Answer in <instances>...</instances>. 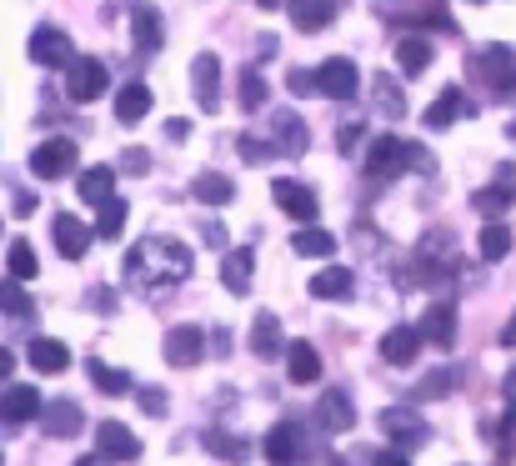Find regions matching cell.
Masks as SVG:
<instances>
[{"label": "cell", "instance_id": "cb8c5ba5", "mask_svg": "<svg viewBox=\"0 0 516 466\" xmlns=\"http://www.w3.org/2000/svg\"><path fill=\"white\" fill-rule=\"evenodd\" d=\"M146 111H151V86H146V81H126V86H121V96H116V121L136 126Z\"/></svg>", "mask_w": 516, "mask_h": 466}, {"label": "cell", "instance_id": "7402d4cb", "mask_svg": "<svg viewBox=\"0 0 516 466\" xmlns=\"http://www.w3.org/2000/svg\"><path fill=\"white\" fill-rule=\"evenodd\" d=\"M316 421H321V431H351V426H356V411H351V401H346L341 391H326V396L316 401Z\"/></svg>", "mask_w": 516, "mask_h": 466}, {"label": "cell", "instance_id": "7dc6e473", "mask_svg": "<svg viewBox=\"0 0 516 466\" xmlns=\"http://www.w3.org/2000/svg\"><path fill=\"white\" fill-rule=\"evenodd\" d=\"M186 131H191L186 121H171V126H166V136H171V141H186Z\"/></svg>", "mask_w": 516, "mask_h": 466}, {"label": "cell", "instance_id": "bcb514c9", "mask_svg": "<svg viewBox=\"0 0 516 466\" xmlns=\"http://www.w3.org/2000/svg\"><path fill=\"white\" fill-rule=\"evenodd\" d=\"M446 386H451V371H441V376H431V381H426V396H436V391H446Z\"/></svg>", "mask_w": 516, "mask_h": 466}, {"label": "cell", "instance_id": "7bdbcfd3", "mask_svg": "<svg viewBox=\"0 0 516 466\" xmlns=\"http://www.w3.org/2000/svg\"><path fill=\"white\" fill-rule=\"evenodd\" d=\"M141 411H146V416H166V391L141 386Z\"/></svg>", "mask_w": 516, "mask_h": 466}, {"label": "cell", "instance_id": "277c9868", "mask_svg": "<svg viewBox=\"0 0 516 466\" xmlns=\"http://www.w3.org/2000/svg\"><path fill=\"white\" fill-rule=\"evenodd\" d=\"M356 91H361L356 61L331 56V61H321V66H316V96H326V101H351Z\"/></svg>", "mask_w": 516, "mask_h": 466}, {"label": "cell", "instance_id": "f546056e", "mask_svg": "<svg viewBox=\"0 0 516 466\" xmlns=\"http://www.w3.org/2000/svg\"><path fill=\"white\" fill-rule=\"evenodd\" d=\"M191 196H196V201H206V206H226V201L236 196V186H231V176L201 171V176L191 181Z\"/></svg>", "mask_w": 516, "mask_h": 466}, {"label": "cell", "instance_id": "7a4b0ae2", "mask_svg": "<svg viewBox=\"0 0 516 466\" xmlns=\"http://www.w3.org/2000/svg\"><path fill=\"white\" fill-rule=\"evenodd\" d=\"M111 91V71H106V61H96V56H76L71 66H66V96L76 101V106H91V101H101Z\"/></svg>", "mask_w": 516, "mask_h": 466}, {"label": "cell", "instance_id": "ba28073f", "mask_svg": "<svg viewBox=\"0 0 516 466\" xmlns=\"http://www.w3.org/2000/svg\"><path fill=\"white\" fill-rule=\"evenodd\" d=\"M91 226L86 221H76L71 211H56V221H51V241H56V251L66 256V261H81L86 251H91Z\"/></svg>", "mask_w": 516, "mask_h": 466}, {"label": "cell", "instance_id": "e0dca14e", "mask_svg": "<svg viewBox=\"0 0 516 466\" xmlns=\"http://www.w3.org/2000/svg\"><path fill=\"white\" fill-rule=\"evenodd\" d=\"M41 416H46V431L61 436V441H66V436H81V426H86V411H81V401H71V396L51 401Z\"/></svg>", "mask_w": 516, "mask_h": 466}, {"label": "cell", "instance_id": "4fadbf2b", "mask_svg": "<svg viewBox=\"0 0 516 466\" xmlns=\"http://www.w3.org/2000/svg\"><path fill=\"white\" fill-rule=\"evenodd\" d=\"M26 361H31L41 376H61V371L71 366V346L56 341V336H36V341L26 346Z\"/></svg>", "mask_w": 516, "mask_h": 466}, {"label": "cell", "instance_id": "ac0fdd59", "mask_svg": "<svg viewBox=\"0 0 516 466\" xmlns=\"http://www.w3.org/2000/svg\"><path fill=\"white\" fill-rule=\"evenodd\" d=\"M286 376H291L296 386L321 381V356H316L311 341H291V346H286Z\"/></svg>", "mask_w": 516, "mask_h": 466}, {"label": "cell", "instance_id": "ffe728a7", "mask_svg": "<svg viewBox=\"0 0 516 466\" xmlns=\"http://www.w3.org/2000/svg\"><path fill=\"white\" fill-rule=\"evenodd\" d=\"M336 21V0H291V26L296 31H326Z\"/></svg>", "mask_w": 516, "mask_h": 466}, {"label": "cell", "instance_id": "8fae6325", "mask_svg": "<svg viewBox=\"0 0 516 466\" xmlns=\"http://www.w3.org/2000/svg\"><path fill=\"white\" fill-rule=\"evenodd\" d=\"M421 346H426L421 326H391V331L381 336V361H391V366H411V361L421 356Z\"/></svg>", "mask_w": 516, "mask_h": 466}, {"label": "cell", "instance_id": "ab89813d", "mask_svg": "<svg viewBox=\"0 0 516 466\" xmlns=\"http://www.w3.org/2000/svg\"><path fill=\"white\" fill-rule=\"evenodd\" d=\"M236 146H241V156H246L251 166H261V161H271V156L281 151V146H271V141H256V136H241Z\"/></svg>", "mask_w": 516, "mask_h": 466}, {"label": "cell", "instance_id": "7c38bea8", "mask_svg": "<svg viewBox=\"0 0 516 466\" xmlns=\"http://www.w3.org/2000/svg\"><path fill=\"white\" fill-rule=\"evenodd\" d=\"M96 451L111 456V461H136V456H141V441L131 436L126 421H101V426H96Z\"/></svg>", "mask_w": 516, "mask_h": 466}, {"label": "cell", "instance_id": "30bf717a", "mask_svg": "<svg viewBox=\"0 0 516 466\" xmlns=\"http://www.w3.org/2000/svg\"><path fill=\"white\" fill-rule=\"evenodd\" d=\"M191 81H196V106L201 111H216L221 106V61L211 51H201L191 61Z\"/></svg>", "mask_w": 516, "mask_h": 466}, {"label": "cell", "instance_id": "9c48e42d", "mask_svg": "<svg viewBox=\"0 0 516 466\" xmlns=\"http://www.w3.org/2000/svg\"><path fill=\"white\" fill-rule=\"evenodd\" d=\"M166 361H171V366H201V361H206V331H201V326H176V331H166Z\"/></svg>", "mask_w": 516, "mask_h": 466}, {"label": "cell", "instance_id": "8992f818", "mask_svg": "<svg viewBox=\"0 0 516 466\" xmlns=\"http://www.w3.org/2000/svg\"><path fill=\"white\" fill-rule=\"evenodd\" d=\"M26 51H31V61H36V66H46V71H56V66L66 71V66L76 61V51H71V36H66V31H56V26H36Z\"/></svg>", "mask_w": 516, "mask_h": 466}, {"label": "cell", "instance_id": "ee69618b", "mask_svg": "<svg viewBox=\"0 0 516 466\" xmlns=\"http://www.w3.org/2000/svg\"><path fill=\"white\" fill-rule=\"evenodd\" d=\"M121 161H126V171H131V176H146V171H151V151H126Z\"/></svg>", "mask_w": 516, "mask_h": 466}, {"label": "cell", "instance_id": "b9f144b4", "mask_svg": "<svg viewBox=\"0 0 516 466\" xmlns=\"http://www.w3.org/2000/svg\"><path fill=\"white\" fill-rule=\"evenodd\" d=\"M286 91H291V96H316V71H291V76H286Z\"/></svg>", "mask_w": 516, "mask_h": 466}, {"label": "cell", "instance_id": "d6a6232c", "mask_svg": "<svg viewBox=\"0 0 516 466\" xmlns=\"http://www.w3.org/2000/svg\"><path fill=\"white\" fill-rule=\"evenodd\" d=\"M126 216H131V206H126L121 196H111V201L101 206V216H96V241H116V236L126 231Z\"/></svg>", "mask_w": 516, "mask_h": 466}, {"label": "cell", "instance_id": "3957f363", "mask_svg": "<svg viewBox=\"0 0 516 466\" xmlns=\"http://www.w3.org/2000/svg\"><path fill=\"white\" fill-rule=\"evenodd\" d=\"M376 426H381L386 441H396L401 451H416V446L431 436V426H426V416H421L416 406H386V411L376 416Z\"/></svg>", "mask_w": 516, "mask_h": 466}, {"label": "cell", "instance_id": "d6986e66", "mask_svg": "<svg viewBox=\"0 0 516 466\" xmlns=\"http://www.w3.org/2000/svg\"><path fill=\"white\" fill-rule=\"evenodd\" d=\"M131 36H136V46H141L146 56H156L161 41H166V21H161L151 6H136V11H131Z\"/></svg>", "mask_w": 516, "mask_h": 466}, {"label": "cell", "instance_id": "c3c4849f", "mask_svg": "<svg viewBox=\"0 0 516 466\" xmlns=\"http://www.w3.org/2000/svg\"><path fill=\"white\" fill-rule=\"evenodd\" d=\"M501 346H511V351H516V316L506 321V331H501Z\"/></svg>", "mask_w": 516, "mask_h": 466}, {"label": "cell", "instance_id": "484cf974", "mask_svg": "<svg viewBox=\"0 0 516 466\" xmlns=\"http://www.w3.org/2000/svg\"><path fill=\"white\" fill-rule=\"evenodd\" d=\"M476 71L486 76V86H491V91H496V86H501V91H511V51H506V46L481 51V56H476Z\"/></svg>", "mask_w": 516, "mask_h": 466}, {"label": "cell", "instance_id": "4316f807", "mask_svg": "<svg viewBox=\"0 0 516 466\" xmlns=\"http://www.w3.org/2000/svg\"><path fill=\"white\" fill-rule=\"evenodd\" d=\"M351 281H356V276H351L346 266H326L321 276H311V296H316V301H346V296H351Z\"/></svg>", "mask_w": 516, "mask_h": 466}, {"label": "cell", "instance_id": "4dcf8cb0", "mask_svg": "<svg viewBox=\"0 0 516 466\" xmlns=\"http://www.w3.org/2000/svg\"><path fill=\"white\" fill-rule=\"evenodd\" d=\"M471 206L491 221V216H501L506 206H511V166H501V186H486V191H476L471 196Z\"/></svg>", "mask_w": 516, "mask_h": 466}, {"label": "cell", "instance_id": "44dd1931", "mask_svg": "<svg viewBox=\"0 0 516 466\" xmlns=\"http://www.w3.org/2000/svg\"><path fill=\"white\" fill-rule=\"evenodd\" d=\"M76 191H81V201L106 206V201L116 196V171H111V166H91V171L76 176Z\"/></svg>", "mask_w": 516, "mask_h": 466}, {"label": "cell", "instance_id": "60d3db41", "mask_svg": "<svg viewBox=\"0 0 516 466\" xmlns=\"http://www.w3.org/2000/svg\"><path fill=\"white\" fill-rule=\"evenodd\" d=\"M206 451H211V456H231V461H236V456H246V446H241L236 436H221V431H211V436H206Z\"/></svg>", "mask_w": 516, "mask_h": 466}, {"label": "cell", "instance_id": "e575fe53", "mask_svg": "<svg viewBox=\"0 0 516 466\" xmlns=\"http://www.w3.org/2000/svg\"><path fill=\"white\" fill-rule=\"evenodd\" d=\"M86 371H91V386H96V391H106V396H126V391L136 386L126 371H116V366H106V361H91Z\"/></svg>", "mask_w": 516, "mask_h": 466}, {"label": "cell", "instance_id": "83f0119b", "mask_svg": "<svg viewBox=\"0 0 516 466\" xmlns=\"http://www.w3.org/2000/svg\"><path fill=\"white\" fill-rule=\"evenodd\" d=\"M251 351H256V356H281V351H286V341H281V321H276L271 311L256 316V326H251Z\"/></svg>", "mask_w": 516, "mask_h": 466}, {"label": "cell", "instance_id": "f1b7e54d", "mask_svg": "<svg viewBox=\"0 0 516 466\" xmlns=\"http://www.w3.org/2000/svg\"><path fill=\"white\" fill-rule=\"evenodd\" d=\"M396 66H401L406 76H421V71L431 66V41H426V36H406V41H396Z\"/></svg>", "mask_w": 516, "mask_h": 466}, {"label": "cell", "instance_id": "2e32d148", "mask_svg": "<svg viewBox=\"0 0 516 466\" xmlns=\"http://www.w3.org/2000/svg\"><path fill=\"white\" fill-rule=\"evenodd\" d=\"M0 411H6V426L16 431V426H26L31 416H41L46 401H41L36 386H6V406H0Z\"/></svg>", "mask_w": 516, "mask_h": 466}, {"label": "cell", "instance_id": "5b68a950", "mask_svg": "<svg viewBox=\"0 0 516 466\" xmlns=\"http://www.w3.org/2000/svg\"><path fill=\"white\" fill-rule=\"evenodd\" d=\"M71 171H76V141L56 136V141H46V146L31 151V176H36V181H61V176H71Z\"/></svg>", "mask_w": 516, "mask_h": 466}, {"label": "cell", "instance_id": "5bb4252c", "mask_svg": "<svg viewBox=\"0 0 516 466\" xmlns=\"http://www.w3.org/2000/svg\"><path fill=\"white\" fill-rule=\"evenodd\" d=\"M461 116H471V101H466L456 86H446V91H441V96L426 106V116H421V121H426L431 131H446V126H456Z\"/></svg>", "mask_w": 516, "mask_h": 466}, {"label": "cell", "instance_id": "f35d334b", "mask_svg": "<svg viewBox=\"0 0 516 466\" xmlns=\"http://www.w3.org/2000/svg\"><path fill=\"white\" fill-rule=\"evenodd\" d=\"M6 266H11V276L31 281V276H36V251H31L26 241H16V246H11V256H6Z\"/></svg>", "mask_w": 516, "mask_h": 466}, {"label": "cell", "instance_id": "f6af8a7d", "mask_svg": "<svg viewBox=\"0 0 516 466\" xmlns=\"http://www.w3.org/2000/svg\"><path fill=\"white\" fill-rule=\"evenodd\" d=\"M11 211H16V216H31V211H36V196H31V191H16V196H11Z\"/></svg>", "mask_w": 516, "mask_h": 466}, {"label": "cell", "instance_id": "1f68e13d", "mask_svg": "<svg viewBox=\"0 0 516 466\" xmlns=\"http://www.w3.org/2000/svg\"><path fill=\"white\" fill-rule=\"evenodd\" d=\"M271 126H276V146H281V156H301V151L311 146V131H306L296 116H276Z\"/></svg>", "mask_w": 516, "mask_h": 466}, {"label": "cell", "instance_id": "d590c367", "mask_svg": "<svg viewBox=\"0 0 516 466\" xmlns=\"http://www.w3.org/2000/svg\"><path fill=\"white\" fill-rule=\"evenodd\" d=\"M476 241H481V246H476V251H481V256H486V261H501V256H506V251H511V231H506V226H501V221H486V226H481V236H476Z\"/></svg>", "mask_w": 516, "mask_h": 466}, {"label": "cell", "instance_id": "681fc988", "mask_svg": "<svg viewBox=\"0 0 516 466\" xmlns=\"http://www.w3.org/2000/svg\"><path fill=\"white\" fill-rule=\"evenodd\" d=\"M256 6H261V11H276V6H281V0H256Z\"/></svg>", "mask_w": 516, "mask_h": 466}, {"label": "cell", "instance_id": "8d00e7d4", "mask_svg": "<svg viewBox=\"0 0 516 466\" xmlns=\"http://www.w3.org/2000/svg\"><path fill=\"white\" fill-rule=\"evenodd\" d=\"M261 106H266V81L256 66H246L241 71V111H261Z\"/></svg>", "mask_w": 516, "mask_h": 466}, {"label": "cell", "instance_id": "836d02e7", "mask_svg": "<svg viewBox=\"0 0 516 466\" xmlns=\"http://www.w3.org/2000/svg\"><path fill=\"white\" fill-rule=\"evenodd\" d=\"M291 251L296 256H336V236L321 231V226H306V231L291 236Z\"/></svg>", "mask_w": 516, "mask_h": 466}, {"label": "cell", "instance_id": "9a60e30c", "mask_svg": "<svg viewBox=\"0 0 516 466\" xmlns=\"http://www.w3.org/2000/svg\"><path fill=\"white\" fill-rule=\"evenodd\" d=\"M421 336H426L431 346L451 351V346H456V306H451V301H436V306L421 316Z\"/></svg>", "mask_w": 516, "mask_h": 466}, {"label": "cell", "instance_id": "52a82bcc", "mask_svg": "<svg viewBox=\"0 0 516 466\" xmlns=\"http://www.w3.org/2000/svg\"><path fill=\"white\" fill-rule=\"evenodd\" d=\"M271 196H276V206H281L286 216H296V221H306V226L321 216L316 191H311V186H301V181H291V176H276V181H271Z\"/></svg>", "mask_w": 516, "mask_h": 466}, {"label": "cell", "instance_id": "74e56055", "mask_svg": "<svg viewBox=\"0 0 516 466\" xmlns=\"http://www.w3.org/2000/svg\"><path fill=\"white\" fill-rule=\"evenodd\" d=\"M0 306H6V316H36L31 296L21 291V276H11V281H6V291H0Z\"/></svg>", "mask_w": 516, "mask_h": 466}, {"label": "cell", "instance_id": "603a6c76", "mask_svg": "<svg viewBox=\"0 0 516 466\" xmlns=\"http://www.w3.org/2000/svg\"><path fill=\"white\" fill-rule=\"evenodd\" d=\"M271 461H296L301 456V426L296 421H276L271 431H266V446H261Z\"/></svg>", "mask_w": 516, "mask_h": 466}, {"label": "cell", "instance_id": "d4e9b609", "mask_svg": "<svg viewBox=\"0 0 516 466\" xmlns=\"http://www.w3.org/2000/svg\"><path fill=\"white\" fill-rule=\"evenodd\" d=\"M251 266H256V251H251V246H241V251H231V256H226L221 281H226V291H231V296H246V291H251Z\"/></svg>", "mask_w": 516, "mask_h": 466}, {"label": "cell", "instance_id": "6da1fadb", "mask_svg": "<svg viewBox=\"0 0 516 466\" xmlns=\"http://www.w3.org/2000/svg\"><path fill=\"white\" fill-rule=\"evenodd\" d=\"M406 166H416V171H431V156H426V146H411V141H396V136H376V141L366 146V176H381V181H391V176H401Z\"/></svg>", "mask_w": 516, "mask_h": 466}]
</instances>
